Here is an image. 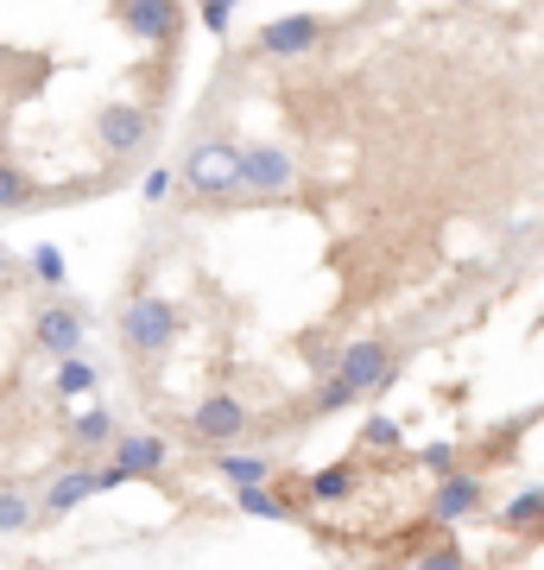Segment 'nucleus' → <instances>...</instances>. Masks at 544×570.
<instances>
[{
  "label": "nucleus",
  "instance_id": "9d476101",
  "mask_svg": "<svg viewBox=\"0 0 544 570\" xmlns=\"http://www.w3.org/2000/svg\"><path fill=\"white\" fill-rule=\"evenodd\" d=\"M323 39H329V20H323V13H279V20H266L260 32H254V58L304 63Z\"/></svg>",
  "mask_w": 544,
  "mask_h": 570
},
{
  "label": "nucleus",
  "instance_id": "f3484780",
  "mask_svg": "<svg viewBox=\"0 0 544 570\" xmlns=\"http://www.w3.org/2000/svg\"><path fill=\"white\" fill-rule=\"evenodd\" d=\"M39 204H44L39 178H32L20 159H7V153H0V216H20V209H39Z\"/></svg>",
  "mask_w": 544,
  "mask_h": 570
},
{
  "label": "nucleus",
  "instance_id": "f8f14e48",
  "mask_svg": "<svg viewBox=\"0 0 544 570\" xmlns=\"http://www.w3.org/2000/svg\"><path fill=\"white\" fill-rule=\"evenodd\" d=\"M209 475L228 482V489H266V482H279V456L273 450H254V444H235V450H209Z\"/></svg>",
  "mask_w": 544,
  "mask_h": 570
},
{
  "label": "nucleus",
  "instance_id": "4be33fe9",
  "mask_svg": "<svg viewBox=\"0 0 544 570\" xmlns=\"http://www.w3.org/2000/svg\"><path fill=\"white\" fill-rule=\"evenodd\" d=\"M190 7H197V20L209 39H228L235 32V13H241V0H190Z\"/></svg>",
  "mask_w": 544,
  "mask_h": 570
},
{
  "label": "nucleus",
  "instance_id": "b1692460",
  "mask_svg": "<svg viewBox=\"0 0 544 570\" xmlns=\"http://www.w3.org/2000/svg\"><path fill=\"white\" fill-rule=\"evenodd\" d=\"M362 444L367 450H399L405 444V425H399V419H386V412H374V419L362 425Z\"/></svg>",
  "mask_w": 544,
  "mask_h": 570
},
{
  "label": "nucleus",
  "instance_id": "39448f33",
  "mask_svg": "<svg viewBox=\"0 0 544 570\" xmlns=\"http://www.w3.org/2000/svg\"><path fill=\"white\" fill-rule=\"evenodd\" d=\"M304 184V165L285 140H247L241 146V197L254 204H279Z\"/></svg>",
  "mask_w": 544,
  "mask_h": 570
},
{
  "label": "nucleus",
  "instance_id": "393cba45",
  "mask_svg": "<svg viewBox=\"0 0 544 570\" xmlns=\"http://www.w3.org/2000/svg\"><path fill=\"white\" fill-rule=\"evenodd\" d=\"M171 190H178V165H152V171L140 178V197H146V204H165Z\"/></svg>",
  "mask_w": 544,
  "mask_h": 570
},
{
  "label": "nucleus",
  "instance_id": "1a4fd4ad",
  "mask_svg": "<svg viewBox=\"0 0 544 570\" xmlns=\"http://www.w3.org/2000/svg\"><path fill=\"white\" fill-rule=\"evenodd\" d=\"M101 489V463H82V456H70V463L44 469V489H39V520L44 527H63L70 513L82 508V501H96Z\"/></svg>",
  "mask_w": 544,
  "mask_h": 570
},
{
  "label": "nucleus",
  "instance_id": "f257e3e1",
  "mask_svg": "<svg viewBox=\"0 0 544 570\" xmlns=\"http://www.w3.org/2000/svg\"><path fill=\"white\" fill-rule=\"evenodd\" d=\"M178 190L190 204H235L241 197V140L202 134L178 153Z\"/></svg>",
  "mask_w": 544,
  "mask_h": 570
},
{
  "label": "nucleus",
  "instance_id": "2eb2a0df",
  "mask_svg": "<svg viewBox=\"0 0 544 570\" xmlns=\"http://www.w3.org/2000/svg\"><path fill=\"white\" fill-rule=\"evenodd\" d=\"M39 489H20V482H0V539H26L39 532Z\"/></svg>",
  "mask_w": 544,
  "mask_h": 570
},
{
  "label": "nucleus",
  "instance_id": "f03ea898",
  "mask_svg": "<svg viewBox=\"0 0 544 570\" xmlns=\"http://www.w3.org/2000/svg\"><path fill=\"white\" fill-rule=\"evenodd\" d=\"M115 336H121V348L133 362H165L184 336V311L171 298H159V292L133 285L121 298V311H115Z\"/></svg>",
  "mask_w": 544,
  "mask_h": 570
},
{
  "label": "nucleus",
  "instance_id": "423d86ee",
  "mask_svg": "<svg viewBox=\"0 0 544 570\" xmlns=\"http://www.w3.org/2000/svg\"><path fill=\"white\" fill-rule=\"evenodd\" d=\"M323 374L348 381L355 400H374V393H386L393 381H399V348L386 343V336H355V343H343L336 355H329Z\"/></svg>",
  "mask_w": 544,
  "mask_h": 570
},
{
  "label": "nucleus",
  "instance_id": "6e6552de",
  "mask_svg": "<svg viewBox=\"0 0 544 570\" xmlns=\"http://www.w3.org/2000/svg\"><path fill=\"white\" fill-rule=\"evenodd\" d=\"M108 13L127 39H140L146 51H165V45L184 39L190 26V0H108Z\"/></svg>",
  "mask_w": 544,
  "mask_h": 570
},
{
  "label": "nucleus",
  "instance_id": "9b49d317",
  "mask_svg": "<svg viewBox=\"0 0 544 570\" xmlns=\"http://www.w3.org/2000/svg\"><path fill=\"white\" fill-rule=\"evenodd\" d=\"M121 431H127V425H121L108 406H101V400H89V406H77V412H63V450H70V456H82V463L108 456Z\"/></svg>",
  "mask_w": 544,
  "mask_h": 570
},
{
  "label": "nucleus",
  "instance_id": "4468645a",
  "mask_svg": "<svg viewBox=\"0 0 544 570\" xmlns=\"http://www.w3.org/2000/svg\"><path fill=\"white\" fill-rule=\"evenodd\" d=\"M487 508V482L475 469H456V475H437V494H431V520L437 527H456V520H475Z\"/></svg>",
  "mask_w": 544,
  "mask_h": 570
},
{
  "label": "nucleus",
  "instance_id": "412c9836",
  "mask_svg": "<svg viewBox=\"0 0 544 570\" xmlns=\"http://www.w3.org/2000/svg\"><path fill=\"white\" fill-rule=\"evenodd\" d=\"M26 279L44 285V292H63V279H70L63 247H58V242H39V247H32V254H26Z\"/></svg>",
  "mask_w": 544,
  "mask_h": 570
},
{
  "label": "nucleus",
  "instance_id": "bb28decb",
  "mask_svg": "<svg viewBox=\"0 0 544 570\" xmlns=\"http://www.w3.org/2000/svg\"><path fill=\"white\" fill-rule=\"evenodd\" d=\"M26 279V254H13V247H0V298L13 292V285Z\"/></svg>",
  "mask_w": 544,
  "mask_h": 570
},
{
  "label": "nucleus",
  "instance_id": "a878e982",
  "mask_svg": "<svg viewBox=\"0 0 544 570\" xmlns=\"http://www.w3.org/2000/svg\"><path fill=\"white\" fill-rule=\"evenodd\" d=\"M418 463L431 469V475H456V469H463V450H456V444H424Z\"/></svg>",
  "mask_w": 544,
  "mask_h": 570
},
{
  "label": "nucleus",
  "instance_id": "5701e85b",
  "mask_svg": "<svg viewBox=\"0 0 544 570\" xmlns=\"http://www.w3.org/2000/svg\"><path fill=\"white\" fill-rule=\"evenodd\" d=\"M412 570H468V558L456 551V539H431V546L412 558Z\"/></svg>",
  "mask_w": 544,
  "mask_h": 570
},
{
  "label": "nucleus",
  "instance_id": "aec40b11",
  "mask_svg": "<svg viewBox=\"0 0 544 570\" xmlns=\"http://www.w3.org/2000/svg\"><path fill=\"white\" fill-rule=\"evenodd\" d=\"M494 527H501V532H520V539H538V532H544V489H525L520 501H506Z\"/></svg>",
  "mask_w": 544,
  "mask_h": 570
},
{
  "label": "nucleus",
  "instance_id": "7ed1b4c3",
  "mask_svg": "<svg viewBox=\"0 0 544 570\" xmlns=\"http://www.w3.org/2000/svg\"><path fill=\"white\" fill-rule=\"evenodd\" d=\"M254 425H260V419H254V406H247L235 387H209L197 406L178 419V431L197 450H235V444H247V431Z\"/></svg>",
  "mask_w": 544,
  "mask_h": 570
},
{
  "label": "nucleus",
  "instance_id": "20e7f679",
  "mask_svg": "<svg viewBox=\"0 0 544 570\" xmlns=\"http://www.w3.org/2000/svg\"><path fill=\"white\" fill-rule=\"evenodd\" d=\"M152 134H159V121H152V108L146 102H101L96 115H89V140H96L101 159H115V165H133L152 146Z\"/></svg>",
  "mask_w": 544,
  "mask_h": 570
},
{
  "label": "nucleus",
  "instance_id": "ddd939ff",
  "mask_svg": "<svg viewBox=\"0 0 544 570\" xmlns=\"http://www.w3.org/2000/svg\"><path fill=\"white\" fill-rule=\"evenodd\" d=\"M101 463L127 469L133 482H159L165 469H171V444H165L159 431H121V438H115V450H108Z\"/></svg>",
  "mask_w": 544,
  "mask_h": 570
},
{
  "label": "nucleus",
  "instance_id": "dca6fc26",
  "mask_svg": "<svg viewBox=\"0 0 544 570\" xmlns=\"http://www.w3.org/2000/svg\"><path fill=\"white\" fill-rule=\"evenodd\" d=\"M101 381H108V367H96L89 355H70V362L51 367V393L58 400H101Z\"/></svg>",
  "mask_w": 544,
  "mask_h": 570
},
{
  "label": "nucleus",
  "instance_id": "0eeeda50",
  "mask_svg": "<svg viewBox=\"0 0 544 570\" xmlns=\"http://www.w3.org/2000/svg\"><path fill=\"white\" fill-rule=\"evenodd\" d=\"M82 336H89V311H82L77 298H39L32 317H26V343H32V355H44V362L82 355Z\"/></svg>",
  "mask_w": 544,
  "mask_h": 570
},
{
  "label": "nucleus",
  "instance_id": "6ab92c4d",
  "mask_svg": "<svg viewBox=\"0 0 544 570\" xmlns=\"http://www.w3.org/2000/svg\"><path fill=\"white\" fill-rule=\"evenodd\" d=\"M235 508H241L247 520H273V527H291V520H298V501H291L279 482H266V489H241V494H235Z\"/></svg>",
  "mask_w": 544,
  "mask_h": 570
},
{
  "label": "nucleus",
  "instance_id": "a211bd4d",
  "mask_svg": "<svg viewBox=\"0 0 544 570\" xmlns=\"http://www.w3.org/2000/svg\"><path fill=\"white\" fill-rule=\"evenodd\" d=\"M362 489V469L348 463H323L317 475H304V494H310V501H317V508H336V501H348V494Z\"/></svg>",
  "mask_w": 544,
  "mask_h": 570
}]
</instances>
